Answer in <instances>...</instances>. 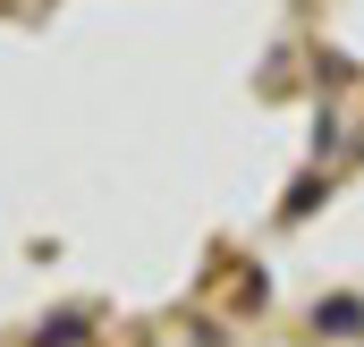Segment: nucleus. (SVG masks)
Here are the masks:
<instances>
[{
	"mask_svg": "<svg viewBox=\"0 0 364 347\" xmlns=\"http://www.w3.org/2000/svg\"><path fill=\"white\" fill-rule=\"evenodd\" d=\"M314 331H364V305H356V297H331V305H314Z\"/></svg>",
	"mask_w": 364,
	"mask_h": 347,
	"instance_id": "f257e3e1",
	"label": "nucleus"
},
{
	"mask_svg": "<svg viewBox=\"0 0 364 347\" xmlns=\"http://www.w3.org/2000/svg\"><path fill=\"white\" fill-rule=\"evenodd\" d=\"M34 347H85V314H51Z\"/></svg>",
	"mask_w": 364,
	"mask_h": 347,
	"instance_id": "f03ea898",
	"label": "nucleus"
}]
</instances>
